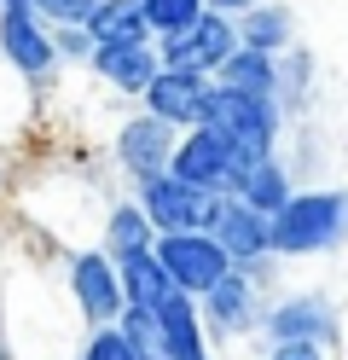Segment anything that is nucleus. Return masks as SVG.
I'll return each mask as SVG.
<instances>
[{"mask_svg": "<svg viewBox=\"0 0 348 360\" xmlns=\"http://www.w3.org/2000/svg\"><path fill=\"white\" fill-rule=\"evenodd\" d=\"M169 169L186 180V186H198L209 198H221V192H238V180H244V163L226 151V140L209 122L198 128H186L180 140H174V157H169Z\"/></svg>", "mask_w": 348, "mask_h": 360, "instance_id": "obj_5", "label": "nucleus"}, {"mask_svg": "<svg viewBox=\"0 0 348 360\" xmlns=\"http://www.w3.org/2000/svg\"><path fill=\"white\" fill-rule=\"evenodd\" d=\"M70 297H76L87 331H93V326H116V314L128 308L116 256H110V250H82L76 262H70Z\"/></svg>", "mask_w": 348, "mask_h": 360, "instance_id": "obj_10", "label": "nucleus"}, {"mask_svg": "<svg viewBox=\"0 0 348 360\" xmlns=\"http://www.w3.org/2000/svg\"><path fill=\"white\" fill-rule=\"evenodd\" d=\"M116 274H122V297H128V302H146V308H157V302L174 290V279L162 274L157 250H134V256H122V262H116Z\"/></svg>", "mask_w": 348, "mask_h": 360, "instance_id": "obj_20", "label": "nucleus"}, {"mask_svg": "<svg viewBox=\"0 0 348 360\" xmlns=\"http://www.w3.org/2000/svg\"><path fill=\"white\" fill-rule=\"evenodd\" d=\"M157 53H162V64H180V70H203V76H215L221 64L238 53V18H226V12H203V18H192L186 30L157 35Z\"/></svg>", "mask_w": 348, "mask_h": 360, "instance_id": "obj_6", "label": "nucleus"}, {"mask_svg": "<svg viewBox=\"0 0 348 360\" xmlns=\"http://www.w3.org/2000/svg\"><path fill=\"white\" fill-rule=\"evenodd\" d=\"M87 64L105 76V87L139 99V94L151 87V76L162 70V53H157V41H99Z\"/></svg>", "mask_w": 348, "mask_h": 360, "instance_id": "obj_14", "label": "nucleus"}, {"mask_svg": "<svg viewBox=\"0 0 348 360\" xmlns=\"http://www.w3.org/2000/svg\"><path fill=\"white\" fill-rule=\"evenodd\" d=\"M151 250H157V262H162V274L174 279V290H186V297H203V290L232 267V256L221 250V238H215V233H203V227L157 233Z\"/></svg>", "mask_w": 348, "mask_h": 360, "instance_id": "obj_4", "label": "nucleus"}, {"mask_svg": "<svg viewBox=\"0 0 348 360\" xmlns=\"http://www.w3.org/2000/svg\"><path fill=\"white\" fill-rule=\"evenodd\" d=\"M139 99H146V110H151V117H162L169 128H198V122L209 117V99H215V76L180 70V64H162Z\"/></svg>", "mask_w": 348, "mask_h": 360, "instance_id": "obj_9", "label": "nucleus"}, {"mask_svg": "<svg viewBox=\"0 0 348 360\" xmlns=\"http://www.w3.org/2000/svg\"><path fill=\"white\" fill-rule=\"evenodd\" d=\"M53 41H58V58H93V30L87 24H53Z\"/></svg>", "mask_w": 348, "mask_h": 360, "instance_id": "obj_24", "label": "nucleus"}, {"mask_svg": "<svg viewBox=\"0 0 348 360\" xmlns=\"http://www.w3.org/2000/svg\"><path fill=\"white\" fill-rule=\"evenodd\" d=\"M87 30H93V41H157L139 0H99L93 18H87Z\"/></svg>", "mask_w": 348, "mask_h": 360, "instance_id": "obj_21", "label": "nucleus"}, {"mask_svg": "<svg viewBox=\"0 0 348 360\" xmlns=\"http://www.w3.org/2000/svg\"><path fill=\"white\" fill-rule=\"evenodd\" d=\"M209 326H203V308L198 297L186 290H169L157 302V360H209Z\"/></svg>", "mask_w": 348, "mask_h": 360, "instance_id": "obj_13", "label": "nucleus"}, {"mask_svg": "<svg viewBox=\"0 0 348 360\" xmlns=\"http://www.w3.org/2000/svg\"><path fill=\"white\" fill-rule=\"evenodd\" d=\"M262 337L267 343H319V349H331L337 343V308L325 297H314V290L285 297V302H273L262 314Z\"/></svg>", "mask_w": 348, "mask_h": 360, "instance_id": "obj_12", "label": "nucleus"}, {"mask_svg": "<svg viewBox=\"0 0 348 360\" xmlns=\"http://www.w3.org/2000/svg\"><path fill=\"white\" fill-rule=\"evenodd\" d=\"M255 267H262V262H255ZM255 267H238V262H232L226 274L198 297L203 326H209V343H238V337L262 331V290H255L262 274H255Z\"/></svg>", "mask_w": 348, "mask_h": 360, "instance_id": "obj_3", "label": "nucleus"}, {"mask_svg": "<svg viewBox=\"0 0 348 360\" xmlns=\"http://www.w3.org/2000/svg\"><path fill=\"white\" fill-rule=\"evenodd\" d=\"M0 58H6L23 82H46L53 64H58L53 24H46L35 6H0Z\"/></svg>", "mask_w": 348, "mask_h": 360, "instance_id": "obj_7", "label": "nucleus"}, {"mask_svg": "<svg viewBox=\"0 0 348 360\" xmlns=\"http://www.w3.org/2000/svg\"><path fill=\"white\" fill-rule=\"evenodd\" d=\"M238 47H255V53H290V47H296V18H290V6H278V0L250 6V12L238 18Z\"/></svg>", "mask_w": 348, "mask_h": 360, "instance_id": "obj_16", "label": "nucleus"}, {"mask_svg": "<svg viewBox=\"0 0 348 360\" xmlns=\"http://www.w3.org/2000/svg\"><path fill=\"white\" fill-rule=\"evenodd\" d=\"M290 192L296 186H290V169L278 163V151L262 157L255 169H244V180H238V198H244L250 210H262V215H278V210L290 204Z\"/></svg>", "mask_w": 348, "mask_h": 360, "instance_id": "obj_18", "label": "nucleus"}, {"mask_svg": "<svg viewBox=\"0 0 348 360\" xmlns=\"http://www.w3.org/2000/svg\"><path fill=\"white\" fill-rule=\"evenodd\" d=\"M209 12H226V18H244L250 6H262V0H203Z\"/></svg>", "mask_w": 348, "mask_h": 360, "instance_id": "obj_27", "label": "nucleus"}, {"mask_svg": "<svg viewBox=\"0 0 348 360\" xmlns=\"http://www.w3.org/2000/svg\"><path fill=\"white\" fill-rule=\"evenodd\" d=\"M221 87H238V94H255V99H278V53H255V47H238L221 70H215Z\"/></svg>", "mask_w": 348, "mask_h": 360, "instance_id": "obj_17", "label": "nucleus"}, {"mask_svg": "<svg viewBox=\"0 0 348 360\" xmlns=\"http://www.w3.org/2000/svg\"><path fill=\"white\" fill-rule=\"evenodd\" d=\"M139 6H146L151 35H174V30L192 24V18H203V12H209L203 0H139Z\"/></svg>", "mask_w": 348, "mask_h": 360, "instance_id": "obj_22", "label": "nucleus"}, {"mask_svg": "<svg viewBox=\"0 0 348 360\" xmlns=\"http://www.w3.org/2000/svg\"><path fill=\"white\" fill-rule=\"evenodd\" d=\"M157 244V227H151V215H146V204L139 198H128V204H116L110 215H105V250L122 262V256H134V250H151Z\"/></svg>", "mask_w": 348, "mask_h": 360, "instance_id": "obj_19", "label": "nucleus"}, {"mask_svg": "<svg viewBox=\"0 0 348 360\" xmlns=\"http://www.w3.org/2000/svg\"><path fill=\"white\" fill-rule=\"evenodd\" d=\"M82 360H146V354L128 343L122 326H93L87 343H82Z\"/></svg>", "mask_w": 348, "mask_h": 360, "instance_id": "obj_23", "label": "nucleus"}, {"mask_svg": "<svg viewBox=\"0 0 348 360\" xmlns=\"http://www.w3.org/2000/svg\"><path fill=\"white\" fill-rule=\"evenodd\" d=\"M203 233H215V238H221V250L238 262V267L273 262V244H267V215H262V210H250L238 192L209 198V210H203Z\"/></svg>", "mask_w": 348, "mask_h": 360, "instance_id": "obj_8", "label": "nucleus"}, {"mask_svg": "<svg viewBox=\"0 0 348 360\" xmlns=\"http://www.w3.org/2000/svg\"><path fill=\"white\" fill-rule=\"evenodd\" d=\"M0 6H35V0H0Z\"/></svg>", "mask_w": 348, "mask_h": 360, "instance_id": "obj_28", "label": "nucleus"}, {"mask_svg": "<svg viewBox=\"0 0 348 360\" xmlns=\"http://www.w3.org/2000/svg\"><path fill=\"white\" fill-rule=\"evenodd\" d=\"M267 360H325V349L319 343H273Z\"/></svg>", "mask_w": 348, "mask_h": 360, "instance_id": "obj_26", "label": "nucleus"}, {"mask_svg": "<svg viewBox=\"0 0 348 360\" xmlns=\"http://www.w3.org/2000/svg\"><path fill=\"white\" fill-rule=\"evenodd\" d=\"M93 6H99V0H35V12L46 24H87Z\"/></svg>", "mask_w": 348, "mask_h": 360, "instance_id": "obj_25", "label": "nucleus"}, {"mask_svg": "<svg viewBox=\"0 0 348 360\" xmlns=\"http://www.w3.org/2000/svg\"><path fill=\"white\" fill-rule=\"evenodd\" d=\"M273 256H331L348 244V186L290 192V204L267 215Z\"/></svg>", "mask_w": 348, "mask_h": 360, "instance_id": "obj_1", "label": "nucleus"}, {"mask_svg": "<svg viewBox=\"0 0 348 360\" xmlns=\"http://www.w3.org/2000/svg\"><path fill=\"white\" fill-rule=\"evenodd\" d=\"M134 198L146 204L151 227L157 233H186V227H203V210H209V192L186 186L174 169H157L146 180H134Z\"/></svg>", "mask_w": 348, "mask_h": 360, "instance_id": "obj_11", "label": "nucleus"}, {"mask_svg": "<svg viewBox=\"0 0 348 360\" xmlns=\"http://www.w3.org/2000/svg\"><path fill=\"white\" fill-rule=\"evenodd\" d=\"M209 128L226 140V151L238 157L244 169H255L262 157L278 151V122H285V105L278 99H255V94H238V87H221L215 82V99H209Z\"/></svg>", "mask_w": 348, "mask_h": 360, "instance_id": "obj_2", "label": "nucleus"}, {"mask_svg": "<svg viewBox=\"0 0 348 360\" xmlns=\"http://www.w3.org/2000/svg\"><path fill=\"white\" fill-rule=\"evenodd\" d=\"M169 157H174V128L162 122V117H128L122 128H116V163L128 169V180H146L157 169H169Z\"/></svg>", "mask_w": 348, "mask_h": 360, "instance_id": "obj_15", "label": "nucleus"}]
</instances>
